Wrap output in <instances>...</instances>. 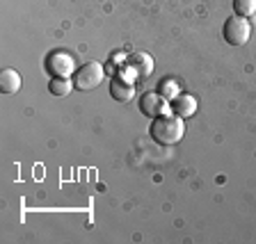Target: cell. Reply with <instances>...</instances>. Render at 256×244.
Listing matches in <instances>:
<instances>
[{"label":"cell","instance_id":"cell-2","mask_svg":"<svg viewBox=\"0 0 256 244\" xmlns=\"http://www.w3.org/2000/svg\"><path fill=\"white\" fill-rule=\"evenodd\" d=\"M106 78V69H103V64L98 62H85L82 66H78L74 73V87L78 91H94L96 87L103 82Z\"/></svg>","mask_w":256,"mask_h":244},{"label":"cell","instance_id":"cell-9","mask_svg":"<svg viewBox=\"0 0 256 244\" xmlns=\"http://www.w3.org/2000/svg\"><path fill=\"white\" fill-rule=\"evenodd\" d=\"M128 66L135 69V73H138L140 78H144V75H149L151 71H154V57H151L149 53H135L133 57L128 59Z\"/></svg>","mask_w":256,"mask_h":244},{"label":"cell","instance_id":"cell-6","mask_svg":"<svg viewBox=\"0 0 256 244\" xmlns=\"http://www.w3.org/2000/svg\"><path fill=\"white\" fill-rule=\"evenodd\" d=\"M110 96L114 98V101L119 103H128L133 101L135 96V82H130V80H124L122 75H114L110 82Z\"/></svg>","mask_w":256,"mask_h":244},{"label":"cell","instance_id":"cell-11","mask_svg":"<svg viewBox=\"0 0 256 244\" xmlns=\"http://www.w3.org/2000/svg\"><path fill=\"white\" fill-rule=\"evenodd\" d=\"M74 89L76 87L71 78H50V85H48V91L53 96H69Z\"/></svg>","mask_w":256,"mask_h":244},{"label":"cell","instance_id":"cell-1","mask_svg":"<svg viewBox=\"0 0 256 244\" xmlns=\"http://www.w3.org/2000/svg\"><path fill=\"white\" fill-rule=\"evenodd\" d=\"M151 139L160 146H174L186 137V119L176 117V114H165V117H156L151 121Z\"/></svg>","mask_w":256,"mask_h":244},{"label":"cell","instance_id":"cell-3","mask_svg":"<svg viewBox=\"0 0 256 244\" xmlns=\"http://www.w3.org/2000/svg\"><path fill=\"white\" fill-rule=\"evenodd\" d=\"M222 37L231 46H245L252 37V23L247 18H242V16H231V18L224 21Z\"/></svg>","mask_w":256,"mask_h":244},{"label":"cell","instance_id":"cell-5","mask_svg":"<svg viewBox=\"0 0 256 244\" xmlns=\"http://www.w3.org/2000/svg\"><path fill=\"white\" fill-rule=\"evenodd\" d=\"M140 112L144 117H165V114H172V103L167 101L165 96H160L158 91H146V94L140 98Z\"/></svg>","mask_w":256,"mask_h":244},{"label":"cell","instance_id":"cell-8","mask_svg":"<svg viewBox=\"0 0 256 244\" xmlns=\"http://www.w3.org/2000/svg\"><path fill=\"white\" fill-rule=\"evenodd\" d=\"M21 73H16L14 69H2V73H0V91L2 94H16L21 89Z\"/></svg>","mask_w":256,"mask_h":244},{"label":"cell","instance_id":"cell-12","mask_svg":"<svg viewBox=\"0 0 256 244\" xmlns=\"http://www.w3.org/2000/svg\"><path fill=\"white\" fill-rule=\"evenodd\" d=\"M234 11L236 16L250 18V16L256 14V0H234Z\"/></svg>","mask_w":256,"mask_h":244},{"label":"cell","instance_id":"cell-10","mask_svg":"<svg viewBox=\"0 0 256 244\" xmlns=\"http://www.w3.org/2000/svg\"><path fill=\"white\" fill-rule=\"evenodd\" d=\"M181 85H178V82H176V80L174 78H162V80H160V82H158V94L160 96H165V98H167V101H174V98H176V96H178V94H181Z\"/></svg>","mask_w":256,"mask_h":244},{"label":"cell","instance_id":"cell-7","mask_svg":"<svg viewBox=\"0 0 256 244\" xmlns=\"http://www.w3.org/2000/svg\"><path fill=\"white\" fill-rule=\"evenodd\" d=\"M194 112H197V98L192 94H178L172 101V114L181 119H190L194 117Z\"/></svg>","mask_w":256,"mask_h":244},{"label":"cell","instance_id":"cell-4","mask_svg":"<svg viewBox=\"0 0 256 244\" xmlns=\"http://www.w3.org/2000/svg\"><path fill=\"white\" fill-rule=\"evenodd\" d=\"M44 66H46V71L50 73V78H74V73H76V59H74V55H69L66 50H53V53H48Z\"/></svg>","mask_w":256,"mask_h":244}]
</instances>
